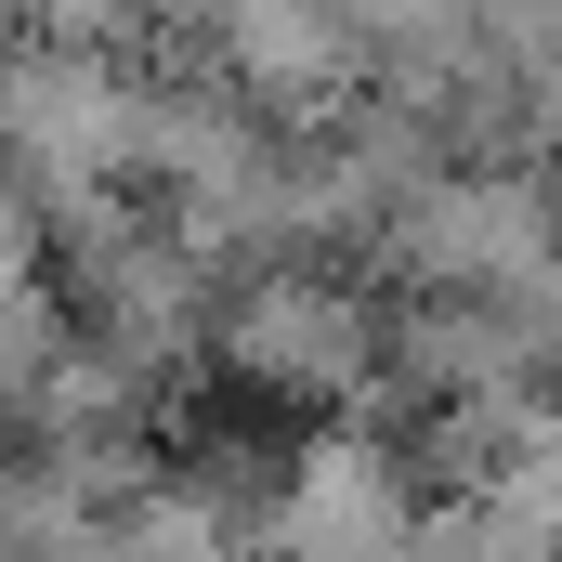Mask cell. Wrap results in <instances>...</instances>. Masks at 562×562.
Masks as SVG:
<instances>
[{
	"label": "cell",
	"instance_id": "cell-1",
	"mask_svg": "<svg viewBox=\"0 0 562 562\" xmlns=\"http://www.w3.org/2000/svg\"><path fill=\"white\" fill-rule=\"evenodd\" d=\"M210 380L314 431H380V288L327 262H249L210 301Z\"/></svg>",
	"mask_w": 562,
	"mask_h": 562
},
{
	"label": "cell",
	"instance_id": "cell-2",
	"mask_svg": "<svg viewBox=\"0 0 562 562\" xmlns=\"http://www.w3.org/2000/svg\"><path fill=\"white\" fill-rule=\"evenodd\" d=\"M0 562H119V510L53 458L0 431Z\"/></svg>",
	"mask_w": 562,
	"mask_h": 562
}]
</instances>
